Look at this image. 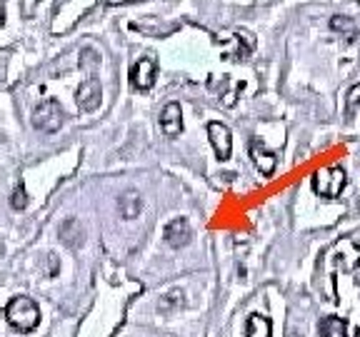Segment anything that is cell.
I'll use <instances>...</instances> for the list:
<instances>
[{"label": "cell", "instance_id": "obj_1", "mask_svg": "<svg viewBox=\"0 0 360 337\" xmlns=\"http://www.w3.org/2000/svg\"><path fill=\"white\" fill-rule=\"evenodd\" d=\"M6 320L13 330L28 335V332H33L40 325V308L30 298H25V295L13 298L6 305Z\"/></svg>", "mask_w": 360, "mask_h": 337}, {"label": "cell", "instance_id": "obj_2", "mask_svg": "<svg viewBox=\"0 0 360 337\" xmlns=\"http://www.w3.org/2000/svg\"><path fill=\"white\" fill-rule=\"evenodd\" d=\"M348 185V175L340 165H328V168L318 170L313 175V190L315 195L326 197V200H335Z\"/></svg>", "mask_w": 360, "mask_h": 337}, {"label": "cell", "instance_id": "obj_3", "mask_svg": "<svg viewBox=\"0 0 360 337\" xmlns=\"http://www.w3.org/2000/svg\"><path fill=\"white\" fill-rule=\"evenodd\" d=\"M63 118H65V115H63L60 103H58L56 98H48V100H43L33 110V128L40 130V133L53 135V133L60 130Z\"/></svg>", "mask_w": 360, "mask_h": 337}, {"label": "cell", "instance_id": "obj_4", "mask_svg": "<svg viewBox=\"0 0 360 337\" xmlns=\"http://www.w3.org/2000/svg\"><path fill=\"white\" fill-rule=\"evenodd\" d=\"M155 78H158V62L153 60V58H141V60H135L133 65H130L128 80L133 90L148 93V90L155 85Z\"/></svg>", "mask_w": 360, "mask_h": 337}, {"label": "cell", "instance_id": "obj_5", "mask_svg": "<svg viewBox=\"0 0 360 337\" xmlns=\"http://www.w3.org/2000/svg\"><path fill=\"white\" fill-rule=\"evenodd\" d=\"M248 152H250V157H253V163H255V168L260 170V175L270 178V175L276 173V168H278L276 152L268 150V147H265V143L260 140V138H253V140L248 143Z\"/></svg>", "mask_w": 360, "mask_h": 337}, {"label": "cell", "instance_id": "obj_6", "mask_svg": "<svg viewBox=\"0 0 360 337\" xmlns=\"http://www.w3.org/2000/svg\"><path fill=\"white\" fill-rule=\"evenodd\" d=\"M101 98H103V90H101V80L98 78H85L80 83L78 93H75V100H78V107L83 112H93L98 105H101Z\"/></svg>", "mask_w": 360, "mask_h": 337}, {"label": "cell", "instance_id": "obj_7", "mask_svg": "<svg viewBox=\"0 0 360 337\" xmlns=\"http://www.w3.org/2000/svg\"><path fill=\"white\" fill-rule=\"evenodd\" d=\"M208 138H210V145H213L215 155L218 160H228L231 157V150H233V138H231V130L225 123H208Z\"/></svg>", "mask_w": 360, "mask_h": 337}, {"label": "cell", "instance_id": "obj_8", "mask_svg": "<svg viewBox=\"0 0 360 337\" xmlns=\"http://www.w3.org/2000/svg\"><path fill=\"white\" fill-rule=\"evenodd\" d=\"M163 237H165V242H168L170 247H175V250H180V247H186L188 242H191V237H193L191 223H188L186 218H175V220H170V223L165 225Z\"/></svg>", "mask_w": 360, "mask_h": 337}, {"label": "cell", "instance_id": "obj_9", "mask_svg": "<svg viewBox=\"0 0 360 337\" xmlns=\"http://www.w3.org/2000/svg\"><path fill=\"white\" fill-rule=\"evenodd\" d=\"M160 130H163L168 138H178L183 133V112H180L178 103H168L160 112Z\"/></svg>", "mask_w": 360, "mask_h": 337}, {"label": "cell", "instance_id": "obj_10", "mask_svg": "<svg viewBox=\"0 0 360 337\" xmlns=\"http://www.w3.org/2000/svg\"><path fill=\"white\" fill-rule=\"evenodd\" d=\"M245 337H273V322L260 312H253L245 320Z\"/></svg>", "mask_w": 360, "mask_h": 337}, {"label": "cell", "instance_id": "obj_11", "mask_svg": "<svg viewBox=\"0 0 360 337\" xmlns=\"http://www.w3.org/2000/svg\"><path fill=\"white\" fill-rule=\"evenodd\" d=\"M318 332L321 337H348V320L345 317H323L321 325H318Z\"/></svg>", "mask_w": 360, "mask_h": 337}, {"label": "cell", "instance_id": "obj_12", "mask_svg": "<svg viewBox=\"0 0 360 337\" xmlns=\"http://www.w3.org/2000/svg\"><path fill=\"white\" fill-rule=\"evenodd\" d=\"M141 210H143V200L135 190H128L123 197H120V213H123V218L133 220Z\"/></svg>", "mask_w": 360, "mask_h": 337}, {"label": "cell", "instance_id": "obj_13", "mask_svg": "<svg viewBox=\"0 0 360 337\" xmlns=\"http://www.w3.org/2000/svg\"><path fill=\"white\" fill-rule=\"evenodd\" d=\"M360 105V85H353V88L348 90V103H345V118L353 120L355 110H358Z\"/></svg>", "mask_w": 360, "mask_h": 337}, {"label": "cell", "instance_id": "obj_14", "mask_svg": "<svg viewBox=\"0 0 360 337\" xmlns=\"http://www.w3.org/2000/svg\"><path fill=\"white\" fill-rule=\"evenodd\" d=\"M11 205L15 210H25V208H28V195H25V187H22V183H20V185H15V190H13Z\"/></svg>", "mask_w": 360, "mask_h": 337}, {"label": "cell", "instance_id": "obj_15", "mask_svg": "<svg viewBox=\"0 0 360 337\" xmlns=\"http://www.w3.org/2000/svg\"><path fill=\"white\" fill-rule=\"evenodd\" d=\"M330 28H333V30H348V40H353V35H355L353 22H350L348 18L335 15V18H333V20H330Z\"/></svg>", "mask_w": 360, "mask_h": 337}, {"label": "cell", "instance_id": "obj_16", "mask_svg": "<svg viewBox=\"0 0 360 337\" xmlns=\"http://www.w3.org/2000/svg\"><path fill=\"white\" fill-rule=\"evenodd\" d=\"M83 58H85V60H80V65H96V62H98V58H96V53H93V51H83Z\"/></svg>", "mask_w": 360, "mask_h": 337}, {"label": "cell", "instance_id": "obj_17", "mask_svg": "<svg viewBox=\"0 0 360 337\" xmlns=\"http://www.w3.org/2000/svg\"><path fill=\"white\" fill-rule=\"evenodd\" d=\"M130 3H141V0H103V6L112 8V6H130Z\"/></svg>", "mask_w": 360, "mask_h": 337}, {"label": "cell", "instance_id": "obj_18", "mask_svg": "<svg viewBox=\"0 0 360 337\" xmlns=\"http://www.w3.org/2000/svg\"><path fill=\"white\" fill-rule=\"evenodd\" d=\"M0 28H3V11H0Z\"/></svg>", "mask_w": 360, "mask_h": 337}]
</instances>
